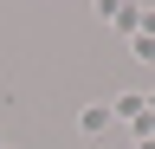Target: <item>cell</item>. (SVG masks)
<instances>
[{
  "mask_svg": "<svg viewBox=\"0 0 155 149\" xmlns=\"http://www.w3.org/2000/svg\"><path fill=\"white\" fill-rule=\"evenodd\" d=\"M78 130H84V136H104L110 130V104H84L78 110Z\"/></svg>",
  "mask_w": 155,
  "mask_h": 149,
  "instance_id": "obj_1",
  "label": "cell"
},
{
  "mask_svg": "<svg viewBox=\"0 0 155 149\" xmlns=\"http://www.w3.org/2000/svg\"><path fill=\"white\" fill-rule=\"evenodd\" d=\"M110 117H129V123H142V117H149V97H142V91H123Z\"/></svg>",
  "mask_w": 155,
  "mask_h": 149,
  "instance_id": "obj_2",
  "label": "cell"
},
{
  "mask_svg": "<svg viewBox=\"0 0 155 149\" xmlns=\"http://www.w3.org/2000/svg\"><path fill=\"white\" fill-rule=\"evenodd\" d=\"M129 59H142V65H155V39H142V32H136V46H129Z\"/></svg>",
  "mask_w": 155,
  "mask_h": 149,
  "instance_id": "obj_3",
  "label": "cell"
},
{
  "mask_svg": "<svg viewBox=\"0 0 155 149\" xmlns=\"http://www.w3.org/2000/svg\"><path fill=\"white\" fill-rule=\"evenodd\" d=\"M149 110H155V97H149Z\"/></svg>",
  "mask_w": 155,
  "mask_h": 149,
  "instance_id": "obj_4",
  "label": "cell"
}]
</instances>
